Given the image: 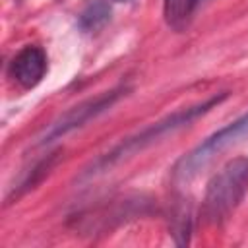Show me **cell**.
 I'll use <instances>...</instances> for the list:
<instances>
[{"mask_svg":"<svg viewBox=\"0 0 248 248\" xmlns=\"http://www.w3.org/2000/svg\"><path fill=\"white\" fill-rule=\"evenodd\" d=\"M108 14H110V10H108L107 4L95 2V4H91V6L81 14V27L87 29V31H95V29H99L103 23H107Z\"/></svg>","mask_w":248,"mask_h":248,"instance_id":"obj_7","label":"cell"},{"mask_svg":"<svg viewBox=\"0 0 248 248\" xmlns=\"http://www.w3.org/2000/svg\"><path fill=\"white\" fill-rule=\"evenodd\" d=\"M196 6H198V0H165L163 14H165L167 23L172 29H182L188 23Z\"/></svg>","mask_w":248,"mask_h":248,"instance_id":"obj_6","label":"cell"},{"mask_svg":"<svg viewBox=\"0 0 248 248\" xmlns=\"http://www.w3.org/2000/svg\"><path fill=\"white\" fill-rule=\"evenodd\" d=\"M114 2H130V0H114Z\"/></svg>","mask_w":248,"mask_h":248,"instance_id":"obj_8","label":"cell"},{"mask_svg":"<svg viewBox=\"0 0 248 248\" xmlns=\"http://www.w3.org/2000/svg\"><path fill=\"white\" fill-rule=\"evenodd\" d=\"M248 140V114L240 116L238 120L227 124L213 136H209L203 143L194 147L186 153L172 169V178L178 184H188L196 176H200L215 159H219L231 147Z\"/></svg>","mask_w":248,"mask_h":248,"instance_id":"obj_2","label":"cell"},{"mask_svg":"<svg viewBox=\"0 0 248 248\" xmlns=\"http://www.w3.org/2000/svg\"><path fill=\"white\" fill-rule=\"evenodd\" d=\"M248 192V157L231 159L207 184L202 215L209 225H221L240 205Z\"/></svg>","mask_w":248,"mask_h":248,"instance_id":"obj_1","label":"cell"},{"mask_svg":"<svg viewBox=\"0 0 248 248\" xmlns=\"http://www.w3.org/2000/svg\"><path fill=\"white\" fill-rule=\"evenodd\" d=\"M122 95V89H112V91H107V93H101L97 95L95 99H89V101H83L79 103L78 107H72L68 112H64L43 136L41 143H46V141H52L79 126H83L85 122H89L91 118H95L97 114H101L103 110H107L108 107H112L116 103V99Z\"/></svg>","mask_w":248,"mask_h":248,"instance_id":"obj_4","label":"cell"},{"mask_svg":"<svg viewBox=\"0 0 248 248\" xmlns=\"http://www.w3.org/2000/svg\"><path fill=\"white\" fill-rule=\"evenodd\" d=\"M46 72V54L39 46L21 48L10 62V78L23 89L35 87Z\"/></svg>","mask_w":248,"mask_h":248,"instance_id":"obj_5","label":"cell"},{"mask_svg":"<svg viewBox=\"0 0 248 248\" xmlns=\"http://www.w3.org/2000/svg\"><path fill=\"white\" fill-rule=\"evenodd\" d=\"M225 97H227V93H221V95L211 97V99H207V101H203V103H198V105H194V107L176 110V112H172L170 116H167L165 120L151 124L149 128H145V130L140 132L138 136H134V138L122 141V143H120L118 147H114L110 153H107L105 157H101V159L95 163V170L107 169V167H110V165H114V163L126 159V157H130V155L141 151L143 147L155 143V141L161 140L163 136H167V134H170V132H174V130H178V128H182V126H188L190 122H194L196 118H200L202 114H205L207 110H211L215 105H219Z\"/></svg>","mask_w":248,"mask_h":248,"instance_id":"obj_3","label":"cell"}]
</instances>
